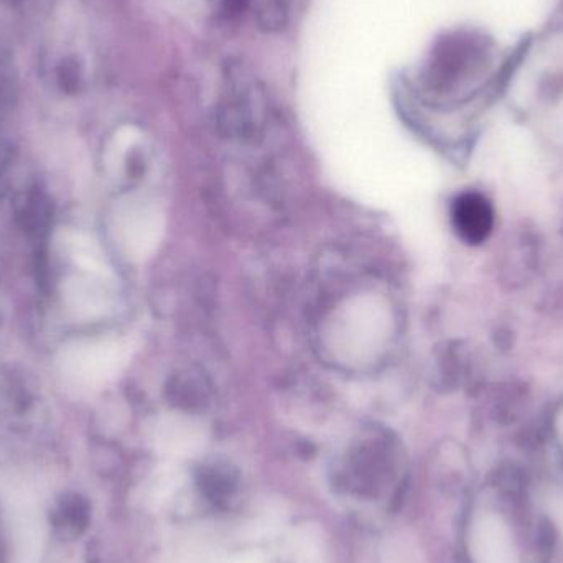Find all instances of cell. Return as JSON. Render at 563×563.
<instances>
[{
	"instance_id": "obj_1",
	"label": "cell",
	"mask_w": 563,
	"mask_h": 563,
	"mask_svg": "<svg viewBox=\"0 0 563 563\" xmlns=\"http://www.w3.org/2000/svg\"><path fill=\"white\" fill-rule=\"evenodd\" d=\"M452 224L463 243L478 246L495 228V210L485 195L465 191L452 205Z\"/></svg>"
},
{
	"instance_id": "obj_2",
	"label": "cell",
	"mask_w": 563,
	"mask_h": 563,
	"mask_svg": "<svg viewBox=\"0 0 563 563\" xmlns=\"http://www.w3.org/2000/svg\"><path fill=\"white\" fill-rule=\"evenodd\" d=\"M486 542H488L489 563H516L515 545L505 525L493 516V521L486 526Z\"/></svg>"
},
{
	"instance_id": "obj_3",
	"label": "cell",
	"mask_w": 563,
	"mask_h": 563,
	"mask_svg": "<svg viewBox=\"0 0 563 563\" xmlns=\"http://www.w3.org/2000/svg\"><path fill=\"white\" fill-rule=\"evenodd\" d=\"M290 15L288 0H263L257 9V22L264 32L276 33L284 30Z\"/></svg>"
},
{
	"instance_id": "obj_4",
	"label": "cell",
	"mask_w": 563,
	"mask_h": 563,
	"mask_svg": "<svg viewBox=\"0 0 563 563\" xmlns=\"http://www.w3.org/2000/svg\"><path fill=\"white\" fill-rule=\"evenodd\" d=\"M251 5H253V0H220L218 15L224 22H234L243 16Z\"/></svg>"
},
{
	"instance_id": "obj_5",
	"label": "cell",
	"mask_w": 563,
	"mask_h": 563,
	"mask_svg": "<svg viewBox=\"0 0 563 563\" xmlns=\"http://www.w3.org/2000/svg\"><path fill=\"white\" fill-rule=\"evenodd\" d=\"M559 515H561V518H562V525H563V509L561 512H559Z\"/></svg>"
}]
</instances>
